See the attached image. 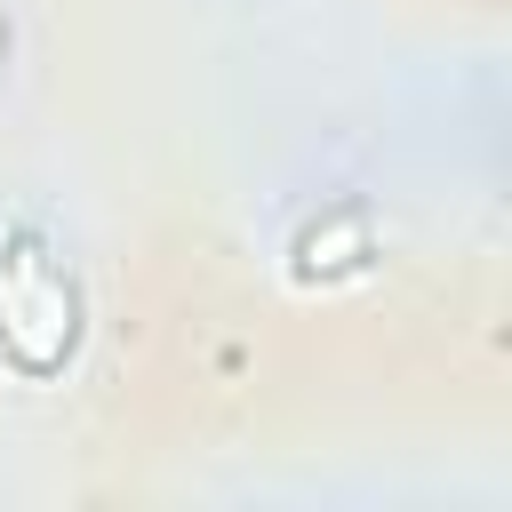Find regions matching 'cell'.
I'll list each match as a JSON object with an SVG mask.
<instances>
[]
</instances>
